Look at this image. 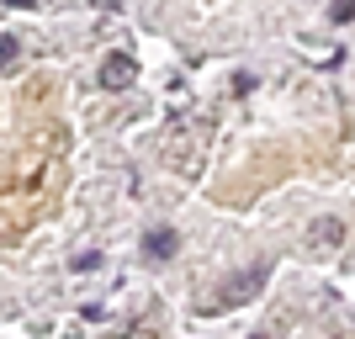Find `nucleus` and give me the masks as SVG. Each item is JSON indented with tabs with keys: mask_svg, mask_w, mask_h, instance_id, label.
Returning <instances> with one entry per match:
<instances>
[{
	"mask_svg": "<svg viewBox=\"0 0 355 339\" xmlns=\"http://www.w3.org/2000/svg\"><path fill=\"white\" fill-rule=\"evenodd\" d=\"M266 276H270V266H250L244 276H234L228 286H223V308H228V302H250V297L266 286Z\"/></svg>",
	"mask_w": 355,
	"mask_h": 339,
	"instance_id": "1",
	"label": "nucleus"
},
{
	"mask_svg": "<svg viewBox=\"0 0 355 339\" xmlns=\"http://www.w3.org/2000/svg\"><path fill=\"white\" fill-rule=\"evenodd\" d=\"M254 339H266V334H254Z\"/></svg>",
	"mask_w": 355,
	"mask_h": 339,
	"instance_id": "7",
	"label": "nucleus"
},
{
	"mask_svg": "<svg viewBox=\"0 0 355 339\" xmlns=\"http://www.w3.org/2000/svg\"><path fill=\"white\" fill-rule=\"evenodd\" d=\"M133 74H138V64L128 59V53H106V64H101V85L106 90H128Z\"/></svg>",
	"mask_w": 355,
	"mask_h": 339,
	"instance_id": "2",
	"label": "nucleus"
},
{
	"mask_svg": "<svg viewBox=\"0 0 355 339\" xmlns=\"http://www.w3.org/2000/svg\"><path fill=\"white\" fill-rule=\"evenodd\" d=\"M69 270H80V276H90V270H101V254H96V250L74 254V266H69Z\"/></svg>",
	"mask_w": 355,
	"mask_h": 339,
	"instance_id": "5",
	"label": "nucleus"
},
{
	"mask_svg": "<svg viewBox=\"0 0 355 339\" xmlns=\"http://www.w3.org/2000/svg\"><path fill=\"white\" fill-rule=\"evenodd\" d=\"M175 250H180L175 228H148V234H144V254H148V260H175Z\"/></svg>",
	"mask_w": 355,
	"mask_h": 339,
	"instance_id": "3",
	"label": "nucleus"
},
{
	"mask_svg": "<svg viewBox=\"0 0 355 339\" xmlns=\"http://www.w3.org/2000/svg\"><path fill=\"white\" fill-rule=\"evenodd\" d=\"M16 59H21V43H16V37H0V69H11Z\"/></svg>",
	"mask_w": 355,
	"mask_h": 339,
	"instance_id": "4",
	"label": "nucleus"
},
{
	"mask_svg": "<svg viewBox=\"0 0 355 339\" xmlns=\"http://www.w3.org/2000/svg\"><path fill=\"white\" fill-rule=\"evenodd\" d=\"M329 16H334V21H340V27H345V21H355V6H350V0H340V6H334V11H329Z\"/></svg>",
	"mask_w": 355,
	"mask_h": 339,
	"instance_id": "6",
	"label": "nucleus"
}]
</instances>
